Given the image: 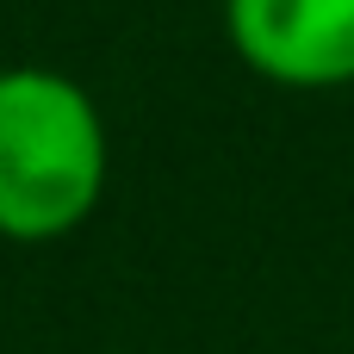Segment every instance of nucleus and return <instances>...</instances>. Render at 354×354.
I'll return each mask as SVG.
<instances>
[{"instance_id": "f257e3e1", "label": "nucleus", "mask_w": 354, "mask_h": 354, "mask_svg": "<svg viewBox=\"0 0 354 354\" xmlns=\"http://www.w3.org/2000/svg\"><path fill=\"white\" fill-rule=\"evenodd\" d=\"M112 143L93 93L62 68H0V236L56 243L106 193Z\"/></svg>"}, {"instance_id": "f03ea898", "label": "nucleus", "mask_w": 354, "mask_h": 354, "mask_svg": "<svg viewBox=\"0 0 354 354\" xmlns=\"http://www.w3.org/2000/svg\"><path fill=\"white\" fill-rule=\"evenodd\" d=\"M224 31L274 87L324 93L354 81V0H224Z\"/></svg>"}]
</instances>
